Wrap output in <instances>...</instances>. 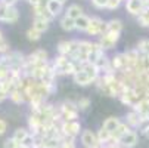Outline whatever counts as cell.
Segmentation results:
<instances>
[{
	"label": "cell",
	"mask_w": 149,
	"mask_h": 148,
	"mask_svg": "<svg viewBox=\"0 0 149 148\" xmlns=\"http://www.w3.org/2000/svg\"><path fill=\"white\" fill-rule=\"evenodd\" d=\"M59 27L63 31H67V33H72V31H75V19H72V18H70L67 15H63L59 19Z\"/></svg>",
	"instance_id": "cell-15"
},
{
	"label": "cell",
	"mask_w": 149,
	"mask_h": 148,
	"mask_svg": "<svg viewBox=\"0 0 149 148\" xmlns=\"http://www.w3.org/2000/svg\"><path fill=\"white\" fill-rule=\"evenodd\" d=\"M100 76H102V73L95 64H92V62H86V64L80 65L78 71L72 76V81L77 84V86L86 88V86H90V84H95L96 80Z\"/></svg>",
	"instance_id": "cell-1"
},
{
	"label": "cell",
	"mask_w": 149,
	"mask_h": 148,
	"mask_svg": "<svg viewBox=\"0 0 149 148\" xmlns=\"http://www.w3.org/2000/svg\"><path fill=\"white\" fill-rule=\"evenodd\" d=\"M63 15H67V16H70V18H72V19H77V18H80L81 15H84V12H83V8H81L80 5L72 3V5H70V6L65 9V13H63Z\"/></svg>",
	"instance_id": "cell-20"
},
{
	"label": "cell",
	"mask_w": 149,
	"mask_h": 148,
	"mask_svg": "<svg viewBox=\"0 0 149 148\" xmlns=\"http://www.w3.org/2000/svg\"><path fill=\"white\" fill-rule=\"evenodd\" d=\"M19 19V11L16 6H9L0 2V22L15 24Z\"/></svg>",
	"instance_id": "cell-4"
},
{
	"label": "cell",
	"mask_w": 149,
	"mask_h": 148,
	"mask_svg": "<svg viewBox=\"0 0 149 148\" xmlns=\"http://www.w3.org/2000/svg\"><path fill=\"white\" fill-rule=\"evenodd\" d=\"M41 34H43V33L37 31V30L33 28V27H30V28L27 30V33H25V36H27V39H28L30 41H38V40L41 39Z\"/></svg>",
	"instance_id": "cell-29"
},
{
	"label": "cell",
	"mask_w": 149,
	"mask_h": 148,
	"mask_svg": "<svg viewBox=\"0 0 149 148\" xmlns=\"http://www.w3.org/2000/svg\"><path fill=\"white\" fill-rule=\"evenodd\" d=\"M136 49L137 52L142 55V56H148L149 55V39H142L137 41L136 45Z\"/></svg>",
	"instance_id": "cell-27"
},
{
	"label": "cell",
	"mask_w": 149,
	"mask_h": 148,
	"mask_svg": "<svg viewBox=\"0 0 149 148\" xmlns=\"http://www.w3.org/2000/svg\"><path fill=\"white\" fill-rule=\"evenodd\" d=\"M50 62L55 68L56 76H71L72 77L80 68V64L74 62L70 56H63V55L55 56Z\"/></svg>",
	"instance_id": "cell-2"
},
{
	"label": "cell",
	"mask_w": 149,
	"mask_h": 148,
	"mask_svg": "<svg viewBox=\"0 0 149 148\" xmlns=\"http://www.w3.org/2000/svg\"><path fill=\"white\" fill-rule=\"evenodd\" d=\"M120 123H121V120H120L118 117H108V119H105V120H103L102 126H103L106 130H109L111 133H114V132L118 129Z\"/></svg>",
	"instance_id": "cell-21"
},
{
	"label": "cell",
	"mask_w": 149,
	"mask_h": 148,
	"mask_svg": "<svg viewBox=\"0 0 149 148\" xmlns=\"http://www.w3.org/2000/svg\"><path fill=\"white\" fill-rule=\"evenodd\" d=\"M136 19H137V24H139L140 27L149 28V6L145 8V9L142 11V13H140Z\"/></svg>",
	"instance_id": "cell-26"
},
{
	"label": "cell",
	"mask_w": 149,
	"mask_h": 148,
	"mask_svg": "<svg viewBox=\"0 0 149 148\" xmlns=\"http://www.w3.org/2000/svg\"><path fill=\"white\" fill-rule=\"evenodd\" d=\"M59 108H61V116H62V120H78V114H80V110L77 107V102L71 101V99H67L59 104Z\"/></svg>",
	"instance_id": "cell-3"
},
{
	"label": "cell",
	"mask_w": 149,
	"mask_h": 148,
	"mask_svg": "<svg viewBox=\"0 0 149 148\" xmlns=\"http://www.w3.org/2000/svg\"><path fill=\"white\" fill-rule=\"evenodd\" d=\"M120 33H111V31H105L103 34L99 36V45L100 48L106 52V51H112L117 43H118V40H120Z\"/></svg>",
	"instance_id": "cell-6"
},
{
	"label": "cell",
	"mask_w": 149,
	"mask_h": 148,
	"mask_svg": "<svg viewBox=\"0 0 149 148\" xmlns=\"http://www.w3.org/2000/svg\"><path fill=\"white\" fill-rule=\"evenodd\" d=\"M18 145H19V142H16L13 136L8 138V139H6V141L3 142V148H16Z\"/></svg>",
	"instance_id": "cell-34"
},
{
	"label": "cell",
	"mask_w": 149,
	"mask_h": 148,
	"mask_svg": "<svg viewBox=\"0 0 149 148\" xmlns=\"http://www.w3.org/2000/svg\"><path fill=\"white\" fill-rule=\"evenodd\" d=\"M125 11L129 12L132 16H139L142 13V11L145 9V2L143 0H127L125 2Z\"/></svg>",
	"instance_id": "cell-13"
},
{
	"label": "cell",
	"mask_w": 149,
	"mask_h": 148,
	"mask_svg": "<svg viewBox=\"0 0 149 148\" xmlns=\"http://www.w3.org/2000/svg\"><path fill=\"white\" fill-rule=\"evenodd\" d=\"M75 102H77V107H78L80 111H87V110L90 108V105H92V101H90L87 96H81V98H78Z\"/></svg>",
	"instance_id": "cell-28"
},
{
	"label": "cell",
	"mask_w": 149,
	"mask_h": 148,
	"mask_svg": "<svg viewBox=\"0 0 149 148\" xmlns=\"http://www.w3.org/2000/svg\"><path fill=\"white\" fill-rule=\"evenodd\" d=\"M50 27V21L45 19V18H34L33 19V28H36L40 33H46Z\"/></svg>",
	"instance_id": "cell-22"
},
{
	"label": "cell",
	"mask_w": 149,
	"mask_h": 148,
	"mask_svg": "<svg viewBox=\"0 0 149 148\" xmlns=\"http://www.w3.org/2000/svg\"><path fill=\"white\" fill-rule=\"evenodd\" d=\"M77 49V40H61L58 46H56V52L58 55H63V56H72V53Z\"/></svg>",
	"instance_id": "cell-8"
},
{
	"label": "cell",
	"mask_w": 149,
	"mask_h": 148,
	"mask_svg": "<svg viewBox=\"0 0 149 148\" xmlns=\"http://www.w3.org/2000/svg\"><path fill=\"white\" fill-rule=\"evenodd\" d=\"M31 135V132H30V129L28 128H18L15 132H13V138H15V141L16 142H19V144H24L27 139H28V136Z\"/></svg>",
	"instance_id": "cell-23"
},
{
	"label": "cell",
	"mask_w": 149,
	"mask_h": 148,
	"mask_svg": "<svg viewBox=\"0 0 149 148\" xmlns=\"http://www.w3.org/2000/svg\"><path fill=\"white\" fill-rule=\"evenodd\" d=\"M143 136H145L146 139H149V126H148V128L145 129V132H143Z\"/></svg>",
	"instance_id": "cell-39"
},
{
	"label": "cell",
	"mask_w": 149,
	"mask_h": 148,
	"mask_svg": "<svg viewBox=\"0 0 149 148\" xmlns=\"http://www.w3.org/2000/svg\"><path fill=\"white\" fill-rule=\"evenodd\" d=\"M61 148H75V138L63 136L61 141Z\"/></svg>",
	"instance_id": "cell-31"
},
{
	"label": "cell",
	"mask_w": 149,
	"mask_h": 148,
	"mask_svg": "<svg viewBox=\"0 0 149 148\" xmlns=\"http://www.w3.org/2000/svg\"><path fill=\"white\" fill-rule=\"evenodd\" d=\"M9 99L13 102V104H24V102H27V99H25V95H24V92L21 90V89H15V90H12L10 92V95H9Z\"/></svg>",
	"instance_id": "cell-25"
},
{
	"label": "cell",
	"mask_w": 149,
	"mask_h": 148,
	"mask_svg": "<svg viewBox=\"0 0 149 148\" xmlns=\"http://www.w3.org/2000/svg\"><path fill=\"white\" fill-rule=\"evenodd\" d=\"M111 65L114 68V71L117 73H121L127 68H130V64H129V59L125 58L124 52H120V53H115L112 58H111Z\"/></svg>",
	"instance_id": "cell-11"
},
{
	"label": "cell",
	"mask_w": 149,
	"mask_h": 148,
	"mask_svg": "<svg viewBox=\"0 0 149 148\" xmlns=\"http://www.w3.org/2000/svg\"><path fill=\"white\" fill-rule=\"evenodd\" d=\"M90 18L92 16H87V15H81L80 18H77L75 19V30L80 33H86L89 25H90Z\"/></svg>",
	"instance_id": "cell-18"
},
{
	"label": "cell",
	"mask_w": 149,
	"mask_h": 148,
	"mask_svg": "<svg viewBox=\"0 0 149 148\" xmlns=\"http://www.w3.org/2000/svg\"><path fill=\"white\" fill-rule=\"evenodd\" d=\"M125 123L129 124L132 129L137 130L140 126H142V123H143V116H142L139 111H136V110L132 108L129 113L125 114Z\"/></svg>",
	"instance_id": "cell-12"
},
{
	"label": "cell",
	"mask_w": 149,
	"mask_h": 148,
	"mask_svg": "<svg viewBox=\"0 0 149 148\" xmlns=\"http://www.w3.org/2000/svg\"><path fill=\"white\" fill-rule=\"evenodd\" d=\"M58 2H61V3H62V5H65V3H67V2H68V0H58Z\"/></svg>",
	"instance_id": "cell-42"
},
{
	"label": "cell",
	"mask_w": 149,
	"mask_h": 148,
	"mask_svg": "<svg viewBox=\"0 0 149 148\" xmlns=\"http://www.w3.org/2000/svg\"><path fill=\"white\" fill-rule=\"evenodd\" d=\"M105 25H106V22L102 19V18H99V16H92L90 18V25H89V28H87V34L89 36H100V34H103L105 33Z\"/></svg>",
	"instance_id": "cell-10"
},
{
	"label": "cell",
	"mask_w": 149,
	"mask_h": 148,
	"mask_svg": "<svg viewBox=\"0 0 149 148\" xmlns=\"http://www.w3.org/2000/svg\"><path fill=\"white\" fill-rule=\"evenodd\" d=\"M97 133V139L100 142V145H106V144H111L112 142V133L109 130H106L103 126L96 132Z\"/></svg>",
	"instance_id": "cell-24"
},
{
	"label": "cell",
	"mask_w": 149,
	"mask_h": 148,
	"mask_svg": "<svg viewBox=\"0 0 149 148\" xmlns=\"http://www.w3.org/2000/svg\"><path fill=\"white\" fill-rule=\"evenodd\" d=\"M90 2L96 9H106V5H108V0H90Z\"/></svg>",
	"instance_id": "cell-33"
},
{
	"label": "cell",
	"mask_w": 149,
	"mask_h": 148,
	"mask_svg": "<svg viewBox=\"0 0 149 148\" xmlns=\"http://www.w3.org/2000/svg\"><path fill=\"white\" fill-rule=\"evenodd\" d=\"M43 2H45V3H46V2H49V0H43Z\"/></svg>",
	"instance_id": "cell-44"
},
{
	"label": "cell",
	"mask_w": 149,
	"mask_h": 148,
	"mask_svg": "<svg viewBox=\"0 0 149 148\" xmlns=\"http://www.w3.org/2000/svg\"><path fill=\"white\" fill-rule=\"evenodd\" d=\"M3 39H5V37H3V31L0 30V40H3Z\"/></svg>",
	"instance_id": "cell-41"
},
{
	"label": "cell",
	"mask_w": 149,
	"mask_h": 148,
	"mask_svg": "<svg viewBox=\"0 0 149 148\" xmlns=\"http://www.w3.org/2000/svg\"><path fill=\"white\" fill-rule=\"evenodd\" d=\"M59 128H61V132L63 133V136H72V138H77L78 135H81L83 129H81V123L78 120H62L59 123Z\"/></svg>",
	"instance_id": "cell-5"
},
{
	"label": "cell",
	"mask_w": 149,
	"mask_h": 148,
	"mask_svg": "<svg viewBox=\"0 0 149 148\" xmlns=\"http://www.w3.org/2000/svg\"><path fill=\"white\" fill-rule=\"evenodd\" d=\"M46 8L55 18L63 12V5L61 2H58V0H49V2H46Z\"/></svg>",
	"instance_id": "cell-16"
},
{
	"label": "cell",
	"mask_w": 149,
	"mask_h": 148,
	"mask_svg": "<svg viewBox=\"0 0 149 148\" xmlns=\"http://www.w3.org/2000/svg\"><path fill=\"white\" fill-rule=\"evenodd\" d=\"M0 90H3V81H0Z\"/></svg>",
	"instance_id": "cell-43"
},
{
	"label": "cell",
	"mask_w": 149,
	"mask_h": 148,
	"mask_svg": "<svg viewBox=\"0 0 149 148\" xmlns=\"http://www.w3.org/2000/svg\"><path fill=\"white\" fill-rule=\"evenodd\" d=\"M121 0H108V5H106V9L108 11H117L121 6Z\"/></svg>",
	"instance_id": "cell-32"
},
{
	"label": "cell",
	"mask_w": 149,
	"mask_h": 148,
	"mask_svg": "<svg viewBox=\"0 0 149 148\" xmlns=\"http://www.w3.org/2000/svg\"><path fill=\"white\" fill-rule=\"evenodd\" d=\"M27 2L31 5V8H33V6H37V5H40V3H45L43 0H27Z\"/></svg>",
	"instance_id": "cell-38"
},
{
	"label": "cell",
	"mask_w": 149,
	"mask_h": 148,
	"mask_svg": "<svg viewBox=\"0 0 149 148\" xmlns=\"http://www.w3.org/2000/svg\"><path fill=\"white\" fill-rule=\"evenodd\" d=\"M80 141L84 148H100V142L97 139V133L90 130V129H84L80 135Z\"/></svg>",
	"instance_id": "cell-7"
},
{
	"label": "cell",
	"mask_w": 149,
	"mask_h": 148,
	"mask_svg": "<svg viewBox=\"0 0 149 148\" xmlns=\"http://www.w3.org/2000/svg\"><path fill=\"white\" fill-rule=\"evenodd\" d=\"M16 148H30V147H28V145H25V144H19Z\"/></svg>",
	"instance_id": "cell-40"
},
{
	"label": "cell",
	"mask_w": 149,
	"mask_h": 148,
	"mask_svg": "<svg viewBox=\"0 0 149 148\" xmlns=\"http://www.w3.org/2000/svg\"><path fill=\"white\" fill-rule=\"evenodd\" d=\"M105 31H111V33H120L123 31V21L121 19H109L106 21V25H105Z\"/></svg>",
	"instance_id": "cell-17"
},
{
	"label": "cell",
	"mask_w": 149,
	"mask_h": 148,
	"mask_svg": "<svg viewBox=\"0 0 149 148\" xmlns=\"http://www.w3.org/2000/svg\"><path fill=\"white\" fill-rule=\"evenodd\" d=\"M9 98V93H6L5 90H0V104H2L5 99H8Z\"/></svg>",
	"instance_id": "cell-37"
},
{
	"label": "cell",
	"mask_w": 149,
	"mask_h": 148,
	"mask_svg": "<svg viewBox=\"0 0 149 148\" xmlns=\"http://www.w3.org/2000/svg\"><path fill=\"white\" fill-rule=\"evenodd\" d=\"M43 148H45V147H43Z\"/></svg>",
	"instance_id": "cell-46"
},
{
	"label": "cell",
	"mask_w": 149,
	"mask_h": 148,
	"mask_svg": "<svg viewBox=\"0 0 149 148\" xmlns=\"http://www.w3.org/2000/svg\"><path fill=\"white\" fill-rule=\"evenodd\" d=\"M121 2H127V0H121Z\"/></svg>",
	"instance_id": "cell-45"
},
{
	"label": "cell",
	"mask_w": 149,
	"mask_h": 148,
	"mask_svg": "<svg viewBox=\"0 0 149 148\" xmlns=\"http://www.w3.org/2000/svg\"><path fill=\"white\" fill-rule=\"evenodd\" d=\"M139 142V132L132 129L127 133H124L120 139H118V144L123 147V148H134Z\"/></svg>",
	"instance_id": "cell-9"
},
{
	"label": "cell",
	"mask_w": 149,
	"mask_h": 148,
	"mask_svg": "<svg viewBox=\"0 0 149 148\" xmlns=\"http://www.w3.org/2000/svg\"><path fill=\"white\" fill-rule=\"evenodd\" d=\"M0 2L5 3V5H9V6H16V3L19 0H0Z\"/></svg>",
	"instance_id": "cell-36"
},
{
	"label": "cell",
	"mask_w": 149,
	"mask_h": 148,
	"mask_svg": "<svg viewBox=\"0 0 149 148\" xmlns=\"http://www.w3.org/2000/svg\"><path fill=\"white\" fill-rule=\"evenodd\" d=\"M133 110L139 111L143 117H149V96L142 98V99L134 105V107H133Z\"/></svg>",
	"instance_id": "cell-19"
},
{
	"label": "cell",
	"mask_w": 149,
	"mask_h": 148,
	"mask_svg": "<svg viewBox=\"0 0 149 148\" xmlns=\"http://www.w3.org/2000/svg\"><path fill=\"white\" fill-rule=\"evenodd\" d=\"M33 135V133H31ZM45 145V136L43 135H33V141H31V148H43Z\"/></svg>",
	"instance_id": "cell-30"
},
{
	"label": "cell",
	"mask_w": 149,
	"mask_h": 148,
	"mask_svg": "<svg viewBox=\"0 0 149 148\" xmlns=\"http://www.w3.org/2000/svg\"><path fill=\"white\" fill-rule=\"evenodd\" d=\"M6 130H8V123H6L3 119H0V136L5 135Z\"/></svg>",
	"instance_id": "cell-35"
},
{
	"label": "cell",
	"mask_w": 149,
	"mask_h": 148,
	"mask_svg": "<svg viewBox=\"0 0 149 148\" xmlns=\"http://www.w3.org/2000/svg\"><path fill=\"white\" fill-rule=\"evenodd\" d=\"M33 13H34V18H45V19L50 21V22L55 19V16L47 11L46 3H40L37 6H33Z\"/></svg>",
	"instance_id": "cell-14"
}]
</instances>
